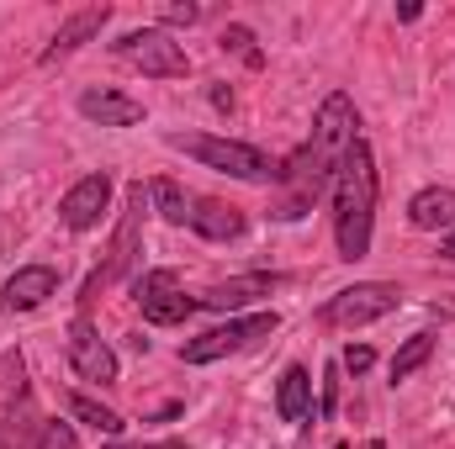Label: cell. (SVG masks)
I'll use <instances>...</instances> for the list:
<instances>
[{"label": "cell", "mask_w": 455, "mask_h": 449, "mask_svg": "<svg viewBox=\"0 0 455 449\" xmlns=\"http://www.w3.org/2000/svg\"><path fill=\"white\" fill-rule=\"evenodd\" d=\"M355 127H360L355 101H349L344 91H334V96L318 106L313 138H307L286 164H275V185H281V196H275V217H281V223L307 217V212L318 207V196L334 191V169H339V159L349 154V143L360 138Z\"/></svg>", "instance_id": "1"}, {"label": "cell", "mask_w": 455, "mask_h": 449, "mask_svg": "<svg viewBox=\"0 0 455 449\" xmlns=\"http://www.w3.org/2000/svg\"><path fill=\"white\" fill-rule=\"evenodd\" d=\"M376 154L365 138L349 143V154L334 169V243L339 259H365L371 254V227H376Z\"/></svg>", "instance_id": "2"}, {"label": "cell", "mask_w": 455, "mask_h": 449, "mask_svg": "<svg viewBox=\"0 0 455 449\" xmlns=\"http://www.w3.org/2000/svg\"><path fill=\"white\" fill-rule=\"evenodd\" d=\"M170 148L202 159L207 169H218L228 180H243V185H275V164L254 148V143H238V138H212V132H164Z\"/></svg>", "instance_id": "3"}, {"label": "cell", "mask_w": 455, "mask_h": 449, "mask_svg": "<svg viewBox=\"0 0 455 449\" xmlns=\"http://www.w3.org/2000/svg\"><path fill=\"white\" fill-rule=\"evenodd\" d=\"M154 212V196H148V185L138 180V185H127V212H122V223L112 232V248H107V264L85 280V291H80V302L91 307L107 286H116L122 275H132V264H138V238H143V217Z\"/></svg>", "instance_id": "4"}, {"label": "cell", "mask_w": 455, "mask_h": 449, "mask_svg": "<svg viewBox=\"0 0 455 449\" xmlns=\"http://www.w3.org/2000/svg\"><path fill=\"white\" fill-rule=\"evenodd\" d=\"M275 328H281V312H254V318L207 328V334H196L191 343H180V359H186V365H218V359H228V354L254 349L259 338H270Z\"/></svg>", "instance_id": "5"}, {"label": "cell", "mask_w": 455, "mask_h": 449, "mask_svg": "<svg viewBox=\"0 0 455 449\" xmlns=\"http://www.w3.org/2000/svg\"><path fill=\"white\" fill-rule=\"evenodd\" d=\"M397 307H403V291H397L392 280H360V286L334 291L318 318L334 323V328H365V323H381V318L397 312Z\"/></svg>", "instance_id": "6"}, {"label": "cell", "mask_w": 455, "mask_h": 449, "mask_svg": "<svg viewBox=\"0 0 455 449\" xmlns=\"http://www.w3.org/2000/svg\"><path fill=\"white\" fill-rule=\"evenodd\" d=\"M116 59H127L132 69H143V75H154V80H180L186 69H191V59H186V48L164 32V27H138V32H122L112 43Z\"/></svg>", "instance_id": "7"}, {"label": "cell", "mask_w": 455, "mask_h": 449, "mask_svg": "<svg viewBox=\"0 0 455 449\" xmlns=\"http://www.w3.org/2000/svg\"><path fill=\"white\" fill-rule=\"evenodd\" d=\"M132 302L143 307V318L154 328H175V323H186L196 312V296L180 291V275L175 270H143L132 280Z\"/></svg>", "instance_id": "8"}, {"label": "cell", "mask_w": 455, "mask_h": 449, "mask_svg": "<svg viewBox=\"0 0 455 449\" xmlns=\"http://www.w3.org/2000/svg\"><path fill=\"white\" fill-rule=\"evenodd\" d=\"M107 207H112V175L96 169V175H85V180H75V185L64 191L59 223L69 227V232H91V227H101Z\"/></svg>", "instance_id": "9"}, {"label": "cell", "mask_w": 455, "mask_h": 449, "mask_svg": "<svg viewBox=\"0 0 455 449\" xmlns=\"http://www.w3.org/2000/svg\"><path fill=\"white\" fill-rule=\"evenodd\" d=\"M69 365H75V375H80V381H96V386H112V381H116L112 343L96 334L85 318H75V328H69Z\"/></svg>", "instance_id": "10"}, {"label": "cell", "mask_w": 455, "mask_h": 449, "mask_svg": "<svg viewBox=\"0 0 455 449\" xmlns=\"http://www.w3.org/2000/svg\"><path fill=\"white\" fill-rule=\"evenodd\" d=\"M59 291V270L53 264H21L5 286H0V312H32Z\"/></svg>", "instance_id": "11"}, {"label": "cell", "mask_w": 455, "mask_h": 449, "mask_svg": "<svg viewBox=\"0 0 455 449\" xmlns=\"http://www.w3.org/2000/svg\"><path fill=\"white\" fill-rule=\"evenodd\" d=\"M112 21V5H85V11H75L59 32H53V43L43 48V64H59V59H69V53H80L91 37H101V27Z\"/></svg>", "instance_id": "12"}, {"label": "cell", "mask_w": 455, "mask_h": 449, "mask_svg": "<svg viewBox=\"0 0 455 449\" xmlns=\"http://www.w3.org/2000/svg\"><path fill=\"white\" fill-rule=\"evenodd\" d=\"M186 227L202 232V238H212V243H228V238L243 232V212L228 207V201H212V196H191V217H186Z\"/></svg>", "instance_id": "13"}, {"label": "cell", "mask_w": 455, "mask_h": 449, "mask_svg": "<svg viewBox=\"0 0 455 449\" xmlns=\"http://www.w3.org/2000/svg\"><path fill=\"white\" fill-rule=\"evenodd\" d=\"M408 223L419 232H455V185H429L408 201Z\"/></svg>", "instance_id": "14"}, {"label": "cell", "mask_w": 455, "mask_h": 449, "mask_svg": "<svg viewBox=\"0 0 455 449\" xmlns=\"http://www.w3.org/2000/svg\"><path fill=\"white\" fill-rule=\"evenodd\" d=\"M270 291H275V275H238V280H228V286L202 291L196 307H207V312H238V307H249V302H259V296H270Z\"/></svg>", "instance_id": "15"}, {"label": "cell", "mask_w": 455, "mask_h": 449, "mask_svg": "<svg viewBox=\"0 0 455 449\" xmlns=\"http://www.w3.org/2000/svg\"><path fill=\"white\" fill-rule=\"evenodd\" d=\"M80 116L101 122V127H138L143 122V101H132L122 91H85L80 96Z\"/></svg>", "instance_id": "16"}, {"label": "cell", "mask_w": 455, "mask_h": 449, "mask_svg": "<svg viewBox=\"0 0 455 449\" xmlns=\"http://www.w3.org/2000/svg\"><path fill=\"white\" fill-rule=\"evenodd\" d=\"M37 434H43V418L32 413L27 391H16V402L0 407V449H37Z\"/></svg>", "instance_id": "17"}, {"label": "cell", "mask_w": 455, "mask_h": 449, "mask_svg": "<svg viewBox=\"0 0 455 449\" xmlns=\"http://www.w3.org/2000/svg\"><path fill=\"white\" fill-rule=\"evenodd\" d=\"M275 413H281V423H307V413H313V375H307L302 365H286V370H281Z\"/></svg>", "instance_id": "18"}, {"label": "cell", "mask_w": 455, "mask_h": 449, "mask_svg": "<svg viewBox=\"0 0 455 449\" xmlns=\"http://www.w3.org/2000/svg\"><path fill=\"white\" fill-rule=\"evenodd\" d=\"M148 196H154V212H159L164 223L186 227V217H191V196H186L175 180H154V185H148Z\"/></svg>", "instance_id": "19"}, {"label": "cell", "mask_w": 455, "mask_h": 449, "mask_svg": "<svg viewBox=\"0 0 455 449\" xmlns=\"http://www.w3.org/2000/svg\"><path fill=\"white\" fill-rule=\"evenodd\" d=\"M429 354H435V334H413L397 354H392V381H408L413 370H424Z\"/></svg>", "instance_id": "20"}, {"label": "cell", "mask_w": 455, "mask_h": 449, "mask_svg": "<svg viewBox=\"0 0 455 449\" xmlns=\"http://www.w3.org/2000/svg\"><path fill=\"white\" fill-rule=\"evenodd\" d=\"M69 413H75L80 423H91L96 434H107V439H116V434L127 429V423L116 418L112 407H101V402H91V397H69Z\"/></svg>", "instance_id": "21"}, {"label": "cell", "mask_w": 455, "mask_h": 449, "mask_svg": "<svg viewBox=\"0 0 455 449\" xmlns=\"http://www.w3.org/2000/svg\"><path fill=\"white\" fill-rule=\"evenodd\" d=\"M218 43H223V53H228V48H233V53H243V64H249V69H259V64H265V53L254 48V32H249V27H228Z\"/></svg>", "instance_id": "22"}, {"label": "cell", "mask_w": 455, "mask_h": 449, "mask_svg": "<svg viewBox=\"0 0 455 449\" xmlns=\"http://www.w3.org/2000/svg\"><path fill=\"white\" fill-rule=\"evenodd\" d=\"M37 449H80V439H75V429H69V423H43Z\"/></svg>", "instance_id": "23"}, {"label": "cell", "mask_w": 455, "mask_h": 449, "mask_svg": "<svg viewBox=\"0 0 455 449\" xmlns=\"http://www.w3.org/2000/svg\"><path fill=\"white\" fill-rule=\"evenodd\" d=\"M371 365H376V349H371V343H349L344 359H339V370H349V375H365Z\"/></svg>", "instance_id": "24"}, {"label": "cell", "mask_w": 455, "mask_h": 449, "mask_svg": "<svg viewBox=\"0 0 455 449\" xmlns=\"http://www.w3.org/2000/svg\"><path fill=\"white\" fill-rule=\"evenodd\" d=\"M202 16H207L202 5H159V21L164 27H196Z\"/></svg>", "instance_id": "25"}, {"label": "cell", "mask_w": 455, "mask_h": 449, "mask_svg": "<svg viewBox=\"0 0 455 449\" xmlns=\"http://www.w3.org/2000/svg\"><path fill=\"white\" fill-rule=\"evenodd\" d=\"M334 407H339V381H334V370H329V375H323V418H329Z\"/></svg>", "instance_id": "26"}, {"label": "cell", "mask_w": 455, "mask_h": 449, "mask_svg": "<svg viewBox=\"0 0 455 449\" xmlns=\"http://www.w3.org/2000/svg\"><path fill=\"white\" fill-rule=\"evenodd\" d=\"M107 449H191V445H180V439H164V445H107Z\"/></svg>", "instance_id": "27"}, {"label": "cell", "mask_w": 455, "mask_h": 449, "mask_svg": "<svg viewBox=\"0 0 455 449\" xmlns=\"http://www.w3.org/2000/svg\"><path fill=\"white\" fill-rule=\"evenodd\" d=\"M419 16H424V5H413V0H408V5H397V21H419Z\"/></svg>", "instance_id": "28"}, {"label": "cell", "mask_w": 455, "mask_h": 449, "mask_svg": "<svg viewBox=\"0 0 455 449\" xmlns=\"http://www.w3.org/2000/svg\"><path fill=\"white\" fill-rule=\"evenodd\" d=\"M212 106H218V112H228V106H233V91H223V85H218V91H212Z\"/></svg>", "instance_id": "29"}, {"label": "cell", "mask_w": 455, "mask_h": 449, "mask_svg": "<svg viewBox=\"0 0 455 449\" xmlns=\"http://www.w3.org/2000/svg\"><path fill=\"white\" fill-rule=\"evenodd\" d=\"M445 259H455V232H445V248H440Z\"/></svg>", "instance_id": "30"}, {"label": "cell", "mask_w": 455, "mask_h": 449, "mask_svg": "<svg viewBox=\"0 0 455 449\" xmlns=\"http://www.w3.org/2000/svg\"><path fill=\"white\" fill-rule=\"evenodd\" d=\"M365 449H381V439H371V445H365Z\"/></svg>", "instance_id": "31"}, {"label": "cell", "mask_w": 455, "mask_h": 449, "mask_svg": "<svg viewBox=\"0 0 455 449\" xmlns=\"http://www.w3.org/2000/svg\"><path fill=\"white\" fill-rule=\"evenodd\" d=\"M334 449H344V445H334Z\"/></svg>", "instance_id": "32"}]
</instances>
